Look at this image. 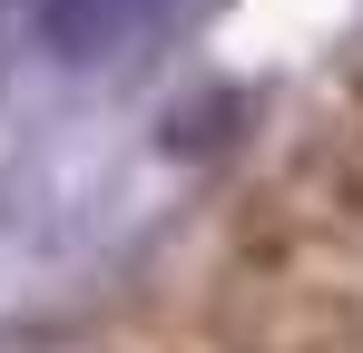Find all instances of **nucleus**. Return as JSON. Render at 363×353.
Here are the masks:
<instances>
[{"label":"nucleus","mask_w":363,"mask_h":353,"mask_svg":"<svg viewBox=\"0 0 363 353\" xmlns=\"http://www.w3.org/2000/svg\"><path fill=\"white\" fill-rule=\"evenodd\" d=\"M236 334H245V353H363V314H354V294H344V285L275 265V275L245 285Z\"/></svg>","instance_id":"obj_1"},{"label":"nucleus","mask_w":363,"mask_h":353,"mask_svg":"<svg viewBox=\"0 0 363 353\" xmlns=\"http://www.w3.org/2000/svg\"><path fill=\"white\" fill-rule=\"evenodd\" d=\"M20 10L60 59H118L128 30L147 20V0H20Z\"/></svg>","instance_id":"obj_2"}]
</instances>
